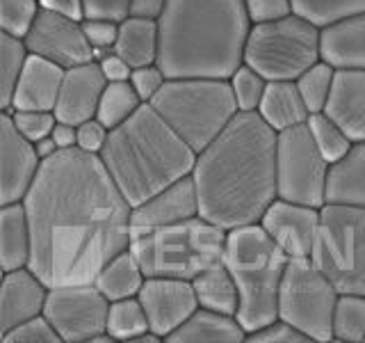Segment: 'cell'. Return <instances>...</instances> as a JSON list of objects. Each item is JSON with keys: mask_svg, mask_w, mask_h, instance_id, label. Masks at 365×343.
<instances>
[{"mask_svg": "<svg viewBox=\"0 0 365 343\" xmlns=\"http://www.w3.org/2000/svg\"><path fill=\"white\" fill-rule=\"evenodd\" d=\"M43 9H51L57 11V14H64V16H71L76 21H83L85 19V3L83 0H39Z\"/></svg>", "mask_w": 365, "mask_h": 343, "instance_id": "48", "label": "cell"}, {"mask_svg": "<svg viewBox=\"0 0 365 343\" xmlns=\"http://www.w3.org/2000/svg\"><path fill=\"white\" fill-rule=\"evenodd\" d=\"M199 215V194L192 174L180 179L146 202L133 206V227H165Z\"/></svg>", "mask_w": 365, "mask_h": 343, "instance_id": "19", "label": "cell"}, {"mask_svg": "<svg viewBox=\"0 0 365 343\" xmlns=\"http://www.w3.org/2000/svg\"><path fill=\"white\" fill-rule=\"evenodd\" d=\"M34 146H37V154L41 156V160L51 158V156H55L57 151H60L51 135H48V137H43V140H39V142H34Z\"/></svg>", "mask_w": 365, "mask_h": 343, "instance_id": "51", "label": "cell"}, {"mask_svg": "<svg viewBox=\"0 0 365 343\" xmlns=\"http://www.w3.org/2000/svg\"><path fill=\"white\" fill-rule=\"evenodd\" d=\"M288 261L290 257L260 222L226 234L224 263L237 284L240 307L235 318L247 329V337L279 318V293Z\"/></svg>", "mask_w": 365, "mask_h": 343, "instance_id": "5", "label": "cell"}, {"mask_svg": "<svg viewBox=\"0 0 365 343\" xmlns=\"http://www.w3.org/2000/svg\"><path fill=\"white\" fill-rule=\"evenodd\" d=\"M233 89V96L237 103V110L240 112H258L260 108V101L265 96V89H267V78H262L256 69H251L249 64H240L235 71L228 78Z\"/></svg>", "mask_w": 365, "mask_h": 343, "instance_id": "36", "label": "cell"}, {"mask_svg": "<svg viewBox=\"0 0 365 343\" xmlns=\"http://www.w3.org/2000/svg\"><path fill=\"white\" fill-rule=\"evenodd\" d=\"M137 297L146 312L151 332L160 334L165 341L199 309L194 284L190 279L146 277Z\"/></svg>", "mask_w": 365, "mask_h": 343, "instance_id": "16", "label": "cell"}, {"mask_svg": "<svg viewBox=\"0 0 365 343\" xmlns=\"http://www.w3.org/2000/svg\"><path fill=\"white\" fill-rule=\"evenodd\" d=\"M338 286L319 270L313 259H290L279 293V318L288 320L317 343L334 341V312Z\"/></svg>", "mask_w": 365, "mask_h": 343, "instance_id": "10", "label": "cell"}, {"mask_svg": "<svg viewBox=\"0 0 365 343\" xmlns=\"http://www.w3.org/2000/svg\"><path fill=\"white\" fill-rule=\"evenodd\" d=\"M306 124H308V129H311V135H313L317 149L324 154V158L331 165L338 163V160L345 156L354 144L349 140V135L342 131V126L331 119L327 112L311 114Z\"/></svg>", "mask_w": 365, "mask_h": 343, "instance_id": "35", "label": "cell"}, {"mask_svg": "<svg viewBox=\"0 0 365 343\" xmlns=\"http://www.w3.org/2000/svg\"><path fill=\"white\" fill-rule=\"evenodd\" d=\"M96 62L101 64V71H103V76L108 78V83H114V80H130L133 66L114 51L103 53Z\"/></svg>", "mask_w": 365, "mask_h": 343, "instance_id": "47", "label": "cell"}, {"mask_svg": "<svg viewBox=\"0 0 365 343\" xmlns=\"http://www.w3.org/2000/svg\"><path fill=\"white\" fill-rule=\"evenodd\" d=\"M158 23V64L167 78H231L245 62V0H167Z\"/></svg>", "mask_w": 365, "mask_h": 343, "instance_id": "3", "label": "cell"}, {"mask_svg": "<svg viewBox=\"0 0 365 343\" xmlns=\"http://www.w3.org/2000/svg\"><path fill=\"white\" fill-rule=\"evenodd\" d=\"M151 106L197 154L240 112L228 78H167Z\"/></svg>", "mask_w": 365, "mask_h": 343, "instance_id": "7", "label": "cell"}, {"mask_svg": "<svg viewBox=\"0 0 365 343\" xmlns=\"http://www.w3.org/2000/svg\"><path fill=\"white\" fill-rule=\"evenodd\" d=\"M194 284V293H197L199 307L203 309H212V312L235 316L237 307H240V293H237V284L233 279L231 270L226 268L224 259L215 266L205 268L201 274L192 279Z\"/></svg>", "mask_w": 365, "mask_h": 343, "instance_id": "29", "label": "cell"}, {"mask_svg": "<svg viewBox=\"0 0 365 343\" xmlns=\"http://www.w3.org/2000/svg\"><path fill=\"white\" fill-rule=\"evenodd\" d=\"M133 69L155 64L160 57V23L153 19L128 16L119 23V37L112 49Z\"/></svg>", "mask_w": 365, "mask_h": 343, "instance_id": "27", "label": "cell"}, {"mask_svg": "<svg viewBox=\"0 0 365 343\" xmlns=\"http://www.w3.org/2000/svg\"><path fill=\"white\" fill-rule=\"evenodd\" d=\"M334 341L365 343V295L340 293L334 312Z\"/></svg>", "mask_w": 365, "mask_h": 343, "instance_id": "33", "label": "cell"}, {"mask_svg": "<svg viewBox=\"0 0 365 343\" xmlns=\"http://www.w3.org/2000/svg\"><path fill=\"white\" fill-rule=\"evenodd\" d=\"M277 142L279 133L258 112H237L197 154L192 179L199 215L226 232L260 222L279 197Z\"/></svg>", "mask_w": 365, "mask_h": 343, "instance_id": "2", "label": "cell"}, {"mask_svg": "<svg viewBox=\"0 0 365 343\" xmlns=\"http://www.w3.org/2000/svg\"><path fill=\"white\" fill-rule=\"evenodd\" d=\"M30 51L23 39L0 32V106L9 110L11 96H14L16 83L26 69Z\"/></svg>", "mask_w": 365, "mask_h": 343, "instance_id": "31", "label": "cell"}, {"mask_svg": "<svg viewBox=\"0 0 365 343\" xmlns=\"http://www.w3.org/2000/svg\"><path fill=\"white\" fill-rule=\"evenodd\" d=\"M319 217L322 209L277 197L260 217V227L290 259H311L319 234Z\"/></svg>", "mask_w": 365, "mask_h": 343, "instance_id": "15", "label": "cell"}, {"mask_svg": "<svg viewBox=\"0 0 365 343\" xmlns=\"http://www.w3.org/2000/svg\"><path fill=\"white\" fill-rule=\"evenodd\" d=\"M258 114L277 133L302 126L311 117L294 80H269Z\"/></svg>", "mask_w": 365, "mask_h": 343, "instance_id": "25", "label": "cell"}, {"mask_svg": "<svg viewBox=\"0 0 365 343\" xmlns=\"http://www.w3.org/2000/svg\"><path fill=\"white\" fill-rule=\"evenodd\" d=\"M322 60L334 69H365V11L322 26Z\"/></svg>", "mask_w": 365, "mask_h": 343, "instance_id": "22", "label": "cell"}, {"mask_svg": "<svg viewBox=\"0 0 365 343\" xmlns=\"http://www.w3.org/2000/svg\"><path fill=\"white\" fill-rule=\"evenodd\" d=\"M23 41H26L30 53L41 55L64 69L96 60L94 46L89 44L83 30V21H76L43 7Z\"/></svg>", "mask_w": 365, "mask_h": 343, "instance_id": "13", "label": "cell"}, {"mask_svg": "<svg viewBox=\"0 0 365 343\" xmlns=\"http://www.w3.org/2000/svg\"><path fill=\"white\" fill-rule=\"evenodd\" d=\"M226 229L197 215L165 227H133L130 252L146 277L194 279L224 259Z\"/></svg>", "mask_w": 365, "mask_h": 343, "instance_id": "6", "label": "cell"}, {"mask_svg": "<svg viewBox=\"0 0 365 343\" xmlns=\"http://www.w3.org/2000/svg\"><path fill=\"white\" fill-rule=\"evenodd\" d=\"M85 3V19H108L121 23L130 16L133 0H83Z\"/></svg>", "mask_w": 365, "mask_h": 343, "instance_id": "46", "label": "cell"}, {"mask_svg": "<svg viewBox=\"0 0 365 343\" xmlns=\"http://www.w3.org/2000/svg\"><path fill=\"white\" fill-rule=\"evenodd\" d=\"M23 206L32 232L30 268L48 286L94 282L130 247L133 206L101 156L78 146L43 160Z\"/></svg>", "mask_w": 365, "mask_h": 343, "instance_id": "1", "label": "cell"}, {"mask_svg": "<svg viewBox=\"0 0 365 343\" xmlns=\"http://www.w3.org/2000/svg\"><path fill=\"white\" fill-rule=\"evenodd\" d=\"M110 300L94 282L51 286L43 316L51 320L62 343H91L108 332Z\"/></svg>", "mask_w": 365, "mask_h": 343, "instance_id": "12", "label": "cell"}, {"mask_svg": "<svg viewBox=\"0 0 365 343\" xmlns=\"http://www.w3.org/2000/svg\"><path fill=\"white\" fill-rule=\"evenodd\" d=\"M324 112L342 126L351 142L365 140V69H336Z\"/></svg>", "mask_w": 365, "mask_h": 343, "instance_id": "21", "label": "cell"}, {"mask_svg": "<svg viewBox=\"0 0 365 343\" xmlns=\"http://www.w3.org/2000/svg\"><path fill=\"white\" fill-rule=\"evenodd\" d=\"M66 69L30 53L26 69L16 83L9 110H53L60 99Z\"/></svg>", "mask_w": 365, "mask_h": 343, "instance_id": "20", "label": "cell"}, {"mask_svg": "<svg viewBox=\"0 0 365 343\" xmlns=\"http://www.w3.org/2000/svg\"><path fill=\"white\" fill-rule=\"evenodd\" d=\"M249 343H308L304 332H299L294 325H290L288 320L283 318H274L272 323L262 325L260 329L251 332L247 337Z\"/></svg>", "mask_w": 365, "mask_h": 343, "instance_id": "41", "label": "cell"}, {"mask_svg": "<svg viewBox=\"0 0 365 343\" xmlns=\"http://www.w3.org/2000/svg\"><path fill=\"white\" fill-rule=\"evenodd\" d=\"M169 343H242L247 329L235 316L212 312L199 307L174 334L167 337Z\"/></svg>", "mask_w": 365, "mask_h": 343, "instance_id": "23", "label": "cell"}, {"mask_svg": "<svg viewBox=\"0 0 365 343\" xmlns=\"http://www.w3.org/2000/svg\"><path fill=\"white\" fill-rule=\"evenodd\" d=\"M41 11L39 0H0V32L26 39Z\"/></svg>", "mask_w": 365, "mask_h": 343, "instance_id": "37", "label": "cell"}, {"mask_svg": "<svg viewBox=\"0 0 365 343\" xmlns=\"http://www.w3.org/2000/svg\"><path fill=\"white\" fill-rule=\"evenodd\" d=\"M41 156L37 146L23 137L9 112L0 114V206L26 199L34 179L39 174Z\"/></svg>", "mask_w": 365, "mask_h": 343, "instance_id": "14", "label": "cell"}, {"mask_svg": "<svg viewBox=\"0 0 365 343\" xmlns=\"http://www.w3.org/2000/svg\"><path fill=\"white\" fill-rule=\"evenodd\" d=\"M101 160L128 204L137 206L190 177L197 151L160 117L151 103H142L128 121L110 131Z\"/></svg>", "mask_w": 365, "mask_h": 343, "instance_id": "4", "label": "cell"}, {"mask_svg": "<svg viewBox=\"0 0 365 343\" xmlns=\"http://www.w3.org/2000/svg\"><path fill=\"white\" fill-rule=\"evenodd\" d=\"M311 259L340 293L365 295V206L324 204Z\"/></svg>", "mask_w": 365, "mask_h": 343, "instance_id": "9", "label": "cell"}, {"mask_svg": "<svg viewBox=\"0 0 365 343\" xmlns=\"http://www.w3.org/2000/svg\"><path fill=\"white\" fill-rule=\"evenodd\" d=\"M144 332H151L146 312L140 302V297H123V300L110 302L108 314V334L114 341H133Z\"/></svg>", "mask_w": 365, "mask_h": 343, "instance_id": "32", "label": "cell"}, {"mask_svg": "<svg viewBox=\"0 0 365 343\" xmlns=\"http://www.w3.org/2000/svg\"><path fill=\"white\" fill-rule=\"evenodd\" d=\"M51 286L30 266L3 272L0 286V334L21 325L23 320L43 314Z\"/></svg>", "mask_w": 365, "mask_h": 343, "instance_id": "17", "label": "cell"}, {"mask_svg": "<svg viewBox=\"0 0 365 343\" xmlns=\"http://www.w3.org/2000/svg\"><path fill=\"white\" fill-rule=\"evenodd\" d=\"M3 343H62V337L43 314L30 320H23L21 325L11 327L5 334H0Z\"/></svg>", "mask_w": 365, "mask_h": 343, "instance_id": "39", "label": "cell"}, {"mask_svg": "<svg viewBox=\"0 0 365 343\" xmlns=\"http://www.w3.org/2000/svg\"><path fill=\"white\" fill-rule=\"evenodd\" d=\"M142 103L144 101L130 85V80H114V83H108L106 89H103L96 119H101L112 131V129H117V126H121L123 121H128L133 114L140 110Z\"/></svg>", "mask_w": 365, "mask_h": 343, "instance_id": "30", "label": "cell"}, {"mask_svg": "<svg viewBox=\"0 0 365 343\" xmlns=\"http://www.w3.org/2000/svg\"><path fill=\"white\" fill-rule=\"evenodd\" d=\"M51 137L55 140V144H57V149H60V151H66V149H76L78 146V126L57 119Z\"/></svg>", "mask_w": 365, "mask_h": 343, "instance_id": "49", "label": "cell"}, {"mask_svg": "<svg viewBox=\"0 0 365 343\" xmlns=\"http://www.w3.org/2000/svg\"><path fill=\"white\" fill-rule=\"evenodd\" d=\"M165 5H167V0H133L130 16L160 21V16H163V11H165Z\"/></svg>", "mask_w": 365, "mask_h": 343, "instance_id": "50", "label": "cell"}, {"mask_svg": "<svg viewBox=\"0 0 365 343\" xmlns=\"http://www.w3.org/2000/svg\"><path fill=\"white\" fill-rule=\"evenodd\" d=\"M245 5L251 23L279 21L294 11L292 0H245Z\"/></svg>", "mask_w": 365, "mask_h": 343, "instance_id": "44", "label": "cell"}, {"mask_svg": "<svg viewBox=\"0 0 365 343\" xmlns=\"http://www.w3.org/2000/svg\"><path fill=\"white\" fill-rule=\"evenodd\" d=\"M16 131L28 137L30 142H39L48 137L57 124V117L53 110H7Z\"/></svg>", "mask_w": 365, "mask_h": 343, "instance_id": "40", "label": "cell"}, {"mask_svg": "<svg viewBox=\"0 0 365 343\" xmlns=\"http://www.w3.org/2000/svg\"><path fill=\"white\" fill-rule=\"evenodd\" d=\"M294 11L308 16L317 26H327L354 11H365V0H292Z\"/></svg>", "mask_w": 365, "mask_h": 343, "instance_id": "38", "label": "cell"}, {"mask_svg": "<svg viewBox=\"0 0 365 343\" xmlns=\"http://www.w3.org/2000/svg\"><path fill=\"white\" fill-rule=\"evenodd\" d=\"M331 163L319 151L308 124L281 131L277 142L279 197L322 209L327 204Z\"/></svg>", "mask_w": 365, "mask_h": 343, "instance_id": "11", "label": "cell"}, {"mask_svg": "<svg viewBox=\"0 0 365 343\" xmlns=\"http://www.w3.org/2000/svg\"><path fill=\"white\" fill-rule=\"evenodd\" d=\"M83 30L87 34L89 44L94 46L96 60L114 49L119 37V23L117 21H108V19H83Z\"/></svg>", "mask_w": 365, "mask_h": 343, "instance_id": "42", "label": "cell"}, {"mask_svg": "<svg viewBox=\"0 0 365 343\" xmlns=\"http://www.w3.org/2000/svg\"><path fill=\"white\" fill-rule=\"evenodd\" d=\"M165 83H167V74L163 71V66L158 62L146 64V66H137L130 74V85L135 87V91L140 94V99L144 103H151Z\"/></svg>", "mask_w": 365, "mask_h": 343, "instance_id": "43", "label": "cell"}, {"mask_svg": "<svg viewBox=\"0 0 365 343\" xmlns=\"http://www.w3.org/2000/svg\"><path fill=\"white\" fill-rule=\"evenodd\" d=\"M32 259V232L23 202L0 206V268H26Z\"/></svg>", "mask_w": 365, "mask_h": 343, "instance_id": "24", "label": "cell"}, {"mask_svg": "<svg viewBox=\"0 0 365 343\" xmlns=\"http://www.w3.org/2000/svg\"><path fill=\"white\" fill-rule=\"evenodd\" d=\"M365 206V140L354 142L349 151L329 169L327 204Z\"/></svg>", "mask_w": 365, "mask_h": 343, "instance_id": "26", "label": "cell"}, {"mask_svg": "<svg viewBox=\"0 0 365 343\" xmlns=\"http://www.w3.org/2000/svg\"><path fill=\"white\" fill-rule=\"evenodd\" d=\"M322 60V26L292 11L279 21L251 23L245 64L267 80H297Z\"/></svg>", "mask_w": 365, "mask_h": 343, "instance_id": "8", "label": "cell"}, {"mask_svg": "<svg viewBox=\"0 0 365 343\" xmlns=\"http://www.w3.org/2000/svg\"><path fill=\"white\" fill-rule=\"evenodd\" d=\"M108 137H110V129L96 117L78 124V149H83L87 154L101 156V151L108 144Z\"/></svg>", "mask_w": 365, "mask_h": 343, "instance_id": "45", "label": "cell"}, {"mask_svg": "<svg viewBox=\"0 0 365 343\" xmlns=\"http://www.w3.org/2000/svg\"><path fill=\"white\" fill-rule=\"evenodd\" d=\"M334 78H336V69L329 62L319 60L294 80L297 89H299V94L311 114L324 112L327 101L331 96V87H334Z\"/></svg>", "mask_w": 365, "mask_h": 343, "instance_id": "34", "label": "cell"}, {"mask_svg": "<svg viewBox=\"0 0 365 343\" xmlns=\"http://www.w3.org/2000/svg\"><path fill=\"white\" fill-rule=\"evenodd\" d=\"M108 85V78L103 76L101 64L96 60L66 69L60 99L55 106V117L68 124H83L96 117L98 101L103 89Z\"/></svg>", "mask_w": 365, "mask_h": 343, "instance_id": "18", "label": "cell"}, {"mask_svg": "<svg viewBox=\"0 0 365 343\" xmlns=\"http://www.w3.org/2000/svg\"><path fill=\"white\" fill-rule=\"evenodd\" d=\"M144 282H146V272L142 270L140 261L135 259L130 247L119 252L117 257H112L94 277L98 291L106 295L110 302L140 295Z\"/></svg>", "mask_w": 365, "mask_h": 343, "instance_id": "28", "label": "cell"}]
</instances>
